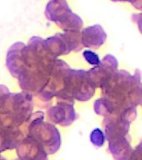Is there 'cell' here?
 I'll return each mask as SVG.
<instances>
[{
	"label": "cell",
	"instance_id": "obj_18",
	"mask_svg": "<svg viewBox=\"0 0 142 160\" xmlns=\"http://www.w3.org/2000/svg\"><path fill=\"white\" fill-rule=\"evenodd\" d=\"M132 21L135 22L138 26L139 31L142 34V12H136V13H133L131 16Z\"/></svg>",
	"mask_w": 142,
	"mask_h": 160
},
{
	"label": "cell",
	"instance_id": "obj_17",
	"mask_svg": "<svg viewBox=\"0 0 142 160\" xmlns=\"http://www.w3.org/2000/svg\"><path fill=\"white\" fill-rule=\"evenodd\" d=\"M129 160H142V140L135 146Z\"/></svg>",
	"mask_w": 142,
	"mask_h": 160
},
{
	"label": "cell",
	"instance_id": "obj_2",
	"mask_svg": "<svg viewBox=\"0 0 142 160\" xmlns=\"http://www.w3.org/2000/svg\"><path fill=\"white\" fill-rule=\"evenodd\" d=\"M33 109V96L27 92H10L1 86L0 119L1 128L21 130L28 135L30 118Z\"/></svg>",
	"mask_w": 142,
	"mask_h": 160
},
{
	"label": "cell",
	"instance_id": "obj_14",
	"mask_svg": "<svg viewBox=\"0 0 142 160\" xmlns=\"http://www.w3.org/2000/svg\"><path fill=\"white\" fill-rule=\"evenodd\" d=\"M128 102L131 106H142V82H141V72L138 69L137 77L130 90L128 96Z\"/></svg>",
	"mask_w": 142,
	"mask_h": 160
},
{
	"label": "cell",
	"instance_id": "obj_10",
	"mask_svg": "<svg viewBox=\"0 0 142 160\" xmlns=\"http://www.w3.org/2000/svg\"><path fill=\"white\" fill-rule=\"evenodd\" d=\"M17 154L22 160H48L46 150L29 136H27L17 146Z\"/></svg>",
	"mask_w": 142,
	"mask_h": 160
},
{
	"label": "cell",
	"instance_id": "obj_5",
	"mask_svg": "<svg viewBox=\"0 0 142 160\" xmlns=\"http://www.w3.org/2000/svg\"><path fill=\"white\" fill-rule=\"evenodd\" d=\"M45 16L65 32H80L83 27L82 19L72 12L67 0H50L45 8Z\"/></svg>",
	"mask_w": 142,
	"mask_h": 160
},
{
	"label": "cell",
	"instance_id": "obj_9",
	"mask_svg": "<svg viewBox=\"0 0 142 160\" xmlns=\"http://www.w3.org/2000/svg\"><path fill=\"white\" fill-rule=\"evenodd\" d=\"M47 118L50 122L63 127L69 126L77 119L74 104L65 102H57V104L47 109Z\"/></svg>",
	"mask_w": 142,
	"mask_h": 160
},
{
	"label": "cell",
	"instance_id": "obj_20",
	"mask_svg": "<svg viewBox=\"0 0 142 160\" xmlns=\"http://www.w3.org/2000/svg\"><path fill=\"white\" fill-rule=\"evenodd\" d=\"M1 160H7V159H5V158H1Z\"/></svg>",
	"mask_w": 142,
	"mask_h": 160
},
{
	"label": "cell",
	"instance_id": "obj_21",
	"mask_svg": "<svg viewBox=\"0 0 142 160\" xmlns=\"http://www.w3.org/2000/svg\"><path fill=\"white\" fill-rule=\"evenodd\" d=\"M15 160H22V159H21V158H17V159H15Z\"/></svg>",
	"mask_w": 142,
	"mask_h": 160
},
{
	"label": "cell",
	"instance_id": "obj_7",
	"mask_svg": "<svg viewBox=\"0 0 142 160\" xmlns=\"http://www.w3.org/2000/svg\"><path fill=\"white\" fill-rule=\"evenodd\" d=\"M45 46L55 57L68 54L72 51L78 52L83 48L82 32L67 31L62 33H56L44 40Z\"/></svg>",
	"mask_w": 142,
	"mask_h": 160
},
{
	"label": "cell",
	"instance_id": "obj_16",
	"mask_svg": "<svg viewBox=\"0 0 142 160\" xmlns=\"http://www.w3.org/2000/svg\"><path fill=\"white\" fill-rule=\"evenodd\" d=\"M83 58L87 62H89L90 64L97 66L101 62L102 60H100L99 56L96 52H92L91 50H86L83 52Z\"/></svg>",
	"mask_w": 142,
	"mask_h": 160
},
{
	"label": "cell",
	"instance_id": "obj_1",
	"mask_svg": "<svg viewBox=\"0 0 142 160\" xmlns=\"http://www.w3.org/2000/svg\"><path fill=\"white\" fill-rule=\"evenodd\" d=\"M44 40L32 37L22 50L23 66L17 80L21 88L32 94L44 88L57 59L47 49Z\"/></svg>",
	"mask_w": 142,
	"mask_h": 160
},
{
	"label": "cell",
	"instance_id": "obj_3",
	"mask_svg": "<svg viewBox=\"0 0 142 160\" xmlns=\"http://www.w3.org/2000/svg\"><path fill=\"white\" fill-rule=\"evenodd\" d=\"M28 136L37 141L48 154L56 153L62 145L59 130L52 123L44 121L42 112H34L30 118Z\"/></svg>",
	"mask_w": 142,
	"mask_h": 160
},
{
	"label": "cell",
	"instance_id": "obj_15",
	"mask_svg": "<svg viewBox=\"0 0 142 160\" xmlns=\"http://www.w3.org/2000/svg\"><path fill=\"white\" fill-rule=\"evenodd\" d=\"M91 142L94 146L97 148L102 147L106 141V134L100 128H95L90 135Z\"/></svg>",
	"mask_w": 142,
	"mask_h": 160
},
{
	"label": "cell",
	"instance_id": "obj_12",
	"mask_svg": "<svg viewBox=\"0 0 142 160\" xmlns=\"http://www.w3.org/2000/svg\"><path fill=\"white\" fill-rule=\"evenodd\" d=\"M107 34L99 24L85 28L82 31V42L84 48L97 49L107 40Z\"/></svg>",
	"mask_w": 142,
	"mask_h": 160
},
{
	"label": "cell",
	"instance_id": "obj_13",
	"mask_svg": "<svg viewBox=\"0 0 142 160\" xmlns=\"http://www.w3.org/2000/svg\"><path fill=\"white\" fill-rule=\"evenodd\" d=\"M108 149L115 160H129L133 152L130 136H121L108 141Z\"/></svg>",
	"mask_w": 142,
	"mask_h": 160
},
{
	"label": "cell",
	"instance_id": "obj_11",
	"mask_svg": "<svg viewBox=\"0 0 142 160\" xmlns=\"http://www.w3.org/2000/svg\"><path fill=\"white\" fill-rule=\"evenodd\" d=\"M24 46V42H15L10 47L7 52L6 65L11 75L16 78H18L22 72V66H23L22 50Z\"/></svg>",
	"mask_w": 142,
	"mask_h": 160
},
{
	"label": "cell",
	"instance_id": "obj_4",
	"mask_svg": "<svg viewBox=\"0 0 142 160\" xmlns=\"http://www.w3.org/2000/svg\"><path fill=\"white\" fill-rule=\"evenodd\" d=\"M96 87L89 77V73L85 70L72 69L67 79L64 93L57 98V102H69L74 104L75 100L88 101L95 92Z\"/></svg>",
	"mask_w": 142,
	"mask_h": 160
},
{
	"label": "cell",
	"instance_id": "obj_6",
	"mask_svg": "<svg viewBox=\"0 0 142 160\" xmlns=\"http://www.w3.org/2000/svg\"><path fill=\"white\" fill-rule=\"evenodd\" d=\"M72 70L67 62L58 58L56 60L47 85L43 89L36 93L37 100L41 101L42 105L47 106L53 98H59L64 93Z\"/></svg>",
	"mask_w": 142,
	"mask_h": 160
},
{
	"label": "cell",
	"instance_id": "obj_19",
	"mask_svg": "<svg viewBox=\"0 0 142 160\" xmlns=\"http://www.w3.org/2000/svg\"><path fill=\"white\" fill-rule=\"evenodd\" d=\"M111 1H113V2H129L132 3L135 0H111Z\"/></svg>",
	"mask_w": 142,
	"mask_h": 160
},
{
	"label": "cell",
	"instance_id": "obj_8",
	"mask_svg": "<svg viewBox=\"0 0 142 160\" xmlns=\"http://www.w3.org/2000/svg\"><path fill=\"white\" fill-rule=\"evenodd\" d=\"M118 70V61L113 55H106L99 64L88 71L89 77L94 86L101 88Z\"/></svg>",
	"mask_w": 142,
	"mask_h": 160
}]
</instances>
